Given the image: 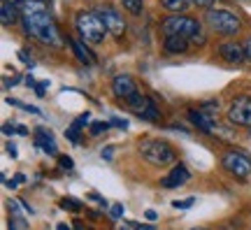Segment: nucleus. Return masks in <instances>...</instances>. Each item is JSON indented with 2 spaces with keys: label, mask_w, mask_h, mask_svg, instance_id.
<instances>
[{
  "label": "nucleus",
  "mask_w": 251,
  "mask_h": 230,
  "mask_svg": "<svg viewBox=\"0 0 251 230\" xmlns=\"http://www.w3.org/2000/svg\"><path fill=\"white\" fill-rule=\"evenodd\" d=\"M100 153H102V158H112V153H114V147H107V149H102L100 151Z\"/></svg>",
  "instance_id": "34"
},
{
  "label": "nucleus",
  "mask_w": 251,
  "mask_h": 230,
  "mask_svg": "<svg viewBox=\"0 0 251 230\" xmlns=\"http://www.w3.org/2000/svg\"><path fill=\"white\" fill-rule=\"evenodd\" d=\"M40 2H49V0H40Z\"/></svg>",
  "instance_id": "44"
},
{
  "label": "nucleus",
  "mask_w": 251,
  "mask_h": 230,
  "mask_svg": "<svg viewBox=\"0 0 251 230\" xmlns=\"http://www.w3.org/2000/svg\"><path fill=\"white\" fill-rule=\"evenodd\" d=\"M121 5H124L130 14H142L144 9V0H121Z\"/></svg>",
  "instance_id": "19"
},
{
  "label": "nucleus",
  "mask_w": 251,
  "mask_h": 230,
  "mask_svg": "<svg viewBox=\"0 0 251 230\" xmlns=\"http://www.w3.org/2000/svg\"><path fill=\"white\" fill-rule=\"evenodd\" d=\"M188 179H191V172H188L186 165L179 163V165H175V168L161 179V186H165V188H177V186L186 184Z\"/></svg>",
  "instance_id": "11"
},
{
  "label": "nucleus",
  "mask_w": 251,
  "mask_h": 230,
  "mask_svg": "<svg viewBox=\"0 0 251 230\" xmlns=\"http://www.w3.org/2000/svg\"><path fill=\"white\" fill-rule=\"evenodd\" d=\"M158 107L153 105V100L151 102H149V105H147V109H144L142 114H140V119H144V121H158Z\"/></svg>",
  "instance_id": "20"
},
{
  "label": "nucleus",
  "mask_w": 251,
  "mask_h": 230,
  "mask_svg": "<svg viewBox=\"0 0 251 230\" xmlns=\"http://www.w3.org/2000/svg\"><path fill=\"white\" fill-rule=\"evenodd\" d=\"M35 147L42 149L45 153H49V156H56V153H58L54 135H51V130H45V128H37L35 130Z\"/></svg>",
  "instance_id": "13"
},
{
  "label": "nucleus",
  "mask_w": 251,
  "mask_h": 230,
  "mask_svg": "<svg viewBox=\"0 0 251 230\" xmlns=\"http://www.w3.org/2000/svg\"><path fill=\"white\" fill-rule=\"evenodd\" d=\"M109 216H112V219H121V216H124V204H112Z\"/></svg>",
  "instance_id": "27"
},
{
  "label": "nucleus",
  "mask_w": 251,
  "mask_h": 230,
  "mask_svg": "<svg viewBox=\"0 0 251 230\" xmlns=\"http://www.w3.org/2000/svg\"><path fill=\"white\" fill-rule=\"evenodd\" d=\"M5 2H9L12 7H17L19 12H24V7H26V2H28V0H5Z\"/></svg>",
  "instance_id": "29"
},
{
  "label": "nucleus",
  "mask_w": 251,
  "mask_h": 230,
  "mask_svg": "<svg viewBox=\"0 0 251 230\" xmlns=\"http://www.w3.org/2000/svg\"><path fill=\"white\" fill-rule=\"evenodd\" d=\"M244 51H247V58L251 61V37L247 40V45H244Z\"/></svg>",
  "instance_id": "37"
},
{
  "label": "nucleus",
  "mask_w": 251,
  "mask_h": 230,
  "mask_svg": "<svg viewBox=\"0 0 251 230\" xmlns=\"http://www.w3.org/2000/svg\"><path fill=\"white\" fill-rule=\"evenodd\" d=\"M21 21H24L26 35L35 37L37 42H42L47 47H61V33L54 24V17L47 9V2L28 0L24 12H21Z\"/></svg>",
  "instance_id": "1"
},
{
  "label": "nucleus",
  "mask_w": 251,
  "mask_h": 230,
  "mask_svg": "<svg viewBox=\"0 0 251 230\" xmlns=\"http://www.w3.org/2000/svg\"><path fill=\"white\" fill-rule=\"evenodd\" d=\"M112 91H114L117 98L128 100V98H133L135 93H137V86H135V81L130 75H117L114 81H112Z\"/></svg>",
  "instance_id": "10"
},
{
  "label": "nucleus",
  "mask_w": 251,
  "mask_h": 230,
  "mask_svg": "<svg viewBox=\"0 0 251 230\" xmlns=\"http://www.w3.org/2000/svg\"><path fill=\"white\" fill-rule=\"evenodd\" d=\"M161 5L168 9V12H172V14H181V12H186V9L191 7L188 0H161Z\"/></svg>",
  "instance_id": "18"
},
{
  "label": "nucleus",
  "mask_w": 251,
  "mask_h": 230,
  "mask_svg": "<svg viewBox=\"0 0 251 230\" xmlns=\"http://www.w3.org/2000/svg\"><path fill=\"white\" fill-rule=\"evenodd\" d=\"M75 28H77L81 40L89 45H100L107 35V26L98 17V12H79L75 17Z\"/></svg>",
  "instance_id": "2"
},
{
  "label": "nucleus",
  "mask_w": 251,
  "mask_h": 230,
  "mask_svg": "<svg viewBox=\"0 0 251 230\" xmlns=\"http://www.w3.org/2000/svg\"><path fill=\"white\" fill-rule=\"evenodd\" d=\"M2 133H5V135H9V133L28 135V128H26V126H9V124H5V126H2Z\"/></svg>",
  "instance_id": "24"
},
{
  "label": "nucleus",
  "mask_w": 251,
  "mask_h": 230,
  "mask_svg": "<svg viewBox=\"0 0 251 230\" xmlns=\"http://www.w3.org/2000/svg\"><path fill=\"white\" fill-rule=\"evenodd\" d=\"M207 24L214 33H221V35H235L242 28L240 19L226 9H207Z\"/></svg>",
  "instance_id": "5"
},
{
  "label": "nucleus",
  "mask_w": 251,
  "mask_h": 230,
  "mask_svg": "<svg viewBox=\"0 0 251 230\" xmlns=\"http://www.w3.org/2000/svg\"><path fill=\"white\" fill-rule=\"evenodd\" d=\"M19 14H21V12H19L17 7H12L9 2L2 0V5H0V21H2V26H14Z\"/></svg>",
  "instance_id": "16"
},
{
  "label": "nucleus",
  "mask_w": 251,
  "mask_h": 230,
  "mask_svg": "<svg viewBox=\"0 0 251 230\" xmlns=\"http://www.w3.org/2000/svg\"><path fill=\"white\" fill-rule=\"evenodd\" d=\"M68 45L72 47V51H75V56H77V61H79L81 65H93V63H96V56L86 49V42H79V40H75V37H68Z\"/></svg>",
  "instance_id": "14"
},
{
  "label": "nucleus",
  "mask_w": 251,
  "mask_h": 230,
  "mask_svg": "<svg viewBox=\"0 0 251 230\" xmlns=\"http://www.w3.org/2000/svg\"><path fill=\"white\" fill-rule=\"evenodd\" d=\"M112 126H117V128H128V121H126V119H112Z\"/></svg>",
  "instance_id": "33"
},
{
  "label": "nucleus",
  "mask_w": 251,
  "mask_h": 230,
  "mask_svg": "<svg viewBox=\"0 0 251 230\" xmlns=\"http://www.w3.org/2000/svg\"><path fill=\"white\" fill-rule=\"evenodd\" d=\"M93 121H91V114L86 112V114H81L79 119H75V124H72V128H77V130H81V128H86V126H91Z\"/></svg>",
  "instance_id": "23"
},
{
  "label": "nucleus",
  "mask_w": 251,
  "mask_h": 230,
  "mask_svg": "<svg viewBox=\"0 0 251 230\" xmlns=\"http://www.w3.org/2000/svg\"><path fill=\"white\" fill-rule=\"evenodd\" d=\"M65 137H68V140L72 142V144H77V142H79V130H77V128H68V130H65Z\"/></svg>",
  "instance_id": "26"
},
{
  "label": "nucleus",
  "mask_w": 251,
  "mask_h": 230,
  "mask_svg": "<svg viewBox=\"0 0 251 230\" xmlns=\"http://www.w3.org/2000/svg\"><path fill=\"white\" fill-rule=\"evenodd\" d=\"M165 51L170 53H184L188 49V40L186 37H179V35H165Z\"/></svg>",
  "instance_id": "15"
},
{
  "label": "nucleus",
  "mask_w": 251,
  "mask_h": 230,
  "mask_svg": "<svg viewBox=\"0 0 251 230\" xmlns=\"http://www.w3.org/2000/svg\"><path fill=\"white\" fill-rule=\"evenodd\" d=\"M224 168L237 179H249L251 177V156L244 151H228L224 156Z\"/></svg>",
  "instance_id": "6"
},
{
  "label": "nucleus",
  "mask_w": 251,
  "mask_h": 230,
  "mask_svg": "<svg viewBox=\"0 0 251 230\" xmlns=\"http://www.w3.org/2000/svg\"><path fill=\"white\" fill-rule=\"evenodd\" d=\"M107 130H109V124H107V121H96V124H91L89 135H91V137H100V135L107 133Z\"/></svg>",
  "instance_id": "21"
},
{
  "label": "nucleus",
  "mask_w": 251,
  "mask_h": 230,
  "mask_svg": "<svg viewBox=\"0 0 251 230\" xmlns=\"http://www.w3.org/2000/svg\"><path fill=\"white\" fill-rule=\"evenodd\" d=\"M56 230H70V226H68V223H58V226H56Z\"/></svg>",
  "instance_id": "41"
},
{
  "label": "nucleus",
  "mask_w": 251,
  "mask_h": 230,
  "mask_svg": "<svg viewBox=\"0 0 251 230\" xmlns=\"http://www.w3.org/2000/svg\"><path fill=\"white\" fill-rule=\"evenodd\" d=\"M121 230H133V226H124V228H121Z\"/></svg>",
  "instance_id": "42"
},
{
  "label": "nucleus",
  "mask_w": 251,
  "mask_h": 230,
  "mask_svg": "<svg viewBox=\"0 0 251 230\" xmlns=\"http://www.w3.org/2000/svg\"><path fill=\"white\" fill-rule=\"evenodd\" d=\"M133 228H137V230H153V226H137V223H133Z\"/></svg>",
  "instance_id": "38"
},
{
  "label": "nucleus",
  "mask_w": 251,
  "mask_h": 230,
  "mask_svg": "<svg viewBox=\"0 0 251 230\" xmlns=\"http://www.w3.org/2000/svg\"><path fill=\"white\" fill-rule=\"evenodd\" d=\"M163 33L165 35H179L186 37L188 42L196 35H200V24L196 19L184 17V14H170L168 19H163Z\"/></svg>",
  "instance_id": "4"
},
{
  "label": "nucleus",
  "mask_w": 251,
  "mask_h": 230,
  "mask_svg": "<svg viewBox=\"0 0 251 230\" xmlns=\"http://www.w3.org/2000/svg\"><path fill=\"white\" fill-rule=\"evenodd\" d=\"M188 119H191V124L196 126V128H200V130H202V133H207V135H214L216 130H219L216 116L207 114V112H200V109H191V112H188Z\"/></svg>",
  "instance_id": "9"
},
{
  "label": "nucleus",
  "mask_w": 251,
  "mask_h": 230,
  "mask_svg": "<svg viewBox=\"0 0 251 230\" xmlns=\"http://www.w3.org/2000/svg\"><path fill=\"white\" fill-rule=\"evenodd\" d=\"M17 81H19V77H17V75H14V77H12V79H9V81H5V86H14Z\"/></svg>",
  "instance_id": "39"
},
{
  "label": "nucleus",
  "mask_w": 251,
  "mask_h": 230,
  "mask_svg": "<svg viewBox=\"0 0 251 230\" xmlns=\"http://www.w3.org/2000/svg\"><path fill=\"white\" fill-rule=\"evenodd\" d=\"M89 198H91V200H96V203H100L102 207H107V200H105L102 195H98V193H89Z\"/></svg>",
  "instance_id": "32"
},
{
  "label": "nucleus",
  "mask_w": 251,
  "mask_h": 230,
  "mask_svg": "<svg viewBox=\"0 0 251 230\" xmlns=\"http://www.w3.org/2000/svg\"><path fill=\"white\" fill-rule=\"evenodd\" d=\"M228 121L235 126H244V128H251V98L242 96L237 98L230 109H228Z\"/></svg>",
  "instance_id": "7"
},
{
  "label": "nucleus",
  "mask_w": 251,
  "mask_h": 230,
  "mask_svg": "<svg viewBox=\"0 0 251 230\" xmlns=\"http://www.w3.org/2000/svg\"><path fill=\"white\" fill-rule=\"evenodd\" d=\"M193 230H205V228H193Z\"/></svg>",
  "instance_id": "43"
},
{
  "label": "nucleus",
  "mask_w": 251,
  "mask_h": 230,
  "mask_svg": "<svg viewBox=\"0 0 251 230\" xmlns=\"http://www.w3.org/2000/svg\"><path fill=\"white\" fill-rule=\"evenodd\" d=\"M96 12H98V17L105 21V26H107V33H112L114 37H121V35H124L126 21H124V17L119 14L117 9L112 7V5H100Z\"/></svg>",
  "instance_id": "8"
},
{
  "label": "nucleus",
  "mask_w": 251,
  "mask_h": 230,
  "mask_svg": "<svg viewBox=\"0 0 251 230\" xmlns=\"http://www.w3.org/2000/svg\"><path fill=\"white\" fill-rule=\"evenodd\" d=\"M151 102V98H147V96H142V93H135L133 98H128L126 100V105L130 107L133 112H137V114H142L144 109H147V105Z\"/></svg>",
  "instance_id": "17"
},
{
  "label": "nucleus",
  "mask_w": 251,
  "mask_h": 230,
  "mask_svg": "<svg viewBox=\"0 0 251 230\" xmlns=\"http://www.w3.org/2000/svg\"><path fill=\"white\" fill-rule=\"evenodd\" d=\"M19 58H21L24 63H26V65H30V68H33V61L28 58V53H26V51H19Z\"/></svg>",
  "instance_id": "35"
},
{
  "label": "nucleus",
  "mask_w": 251,
  "mask_h": 230,
  "mask_svg": "<svg viewBox=\"0 0 251 230\" xmlns=\"http://www.w3.org/2000/svg\"><path fill=\"white\" fill-rule=\"evenodd\" d=\"M58 165H61L63 170H72V158H68V156H61V158H58Z\"/></svg>",
  "instance_id": "30"
},
{
  "label": "nucleus",
  "mask_w": 251,
  "mask_h": 230,
  "mask_svg": "<svg viewBox=\"0 0 251 230\" xmlns=\"http://www.w3.org/2000/svg\"><path fill=\"white\" fill-rule=\"evenodd\" d=\"M191 5H196V7H205V9H212L214 5V0H188Z\"/></svg>",
  "instance_id": "28"
},
{
  "label": "nucleus",
  "mask_w": 251,
  "mask_h": 230,
  "mask_svg": "<svg viewBox=\"0 0 251 230\" xmlns=\"http://www.w3.org/2000/svg\"><path fill=\"white\" fill-rule=\"evenodd\" d=\"M47 86H49V79H45L42 84H35V93L42 98V96H45V89H47Z\"/></svg>",
  "instance_id": "31"
},
{
  "label": "nucleus",
  "mask_w": 251,
  "mask_h": 230,
  "mask_svg": "<svg viewBox=\"0 0 251 230\" xmlns=\"http://www.w3.org/2000/svg\"><path fill=\"white\" fill-rule=\"evenodd\" d=\"M193 204H196V198H186V200H175L172 207H175V209H188V207H193Z\"/></svg>",
  "instance_id": "25"
},
{
  "label": "nucleus",
  "mask_w": 251,
  "mask_h": 230,
  "mask_svg": "<svg viewBox=\"0 0 251 230\" xmlns=\"http://www.w3.org/2000/svg\"><path fill=\"white\" fill-rule=\"evenodd\" d=\"M156 216H158V214L153 212V209H149V212H147V219H149V221H153V219H156Z\"/></svg>",
  "instance_id": "40"
},
{
  "label": "nucleus",
  "mask_w": 251,
  "mask_h": 230,
  "mask_svg": "<svg viewBox=\"0 0 251 230\" xmlns=\"http://www.w3.org/2000/svg\"><path fill=\"white\" fill-rule=\"evenodd\" d=\"M219 53H221V58L228 63H242L244 58H247L244 47H240L237 42H224V45L219 47Z\"/></svg>",
  "instance_id": "12"
},
{
  "label": "nucleus",
  "mask_w": 251,
  "mask_h": 230,
  "mask_svg": "<svg viewBox=\"0 0 251 230\" xmlns=\"http://www.w3.org/2000/svg\"><path fill=\"white\" fill-rule=\"evenodd\" d=\"M7 153L12 156V158H17V156H19V153H17V147H14V144H7Z\"/></svg>",
  "instance_id": "36"
},
{
  "label": "nucleus",
  "mask_w": 251,
  "mask_h": 230,
  "mask_svg": "<svg viewBox=\"0 0 251 230\" xmlns=\"http://www.w3.org/2000/svg\"><path fill=\"white\" fill-rule=\"evenodd\" d=\"M61 207L63 209H70V212H81V203L79 200H72V198H63Z\"/></svg>",
  "instance_id": "22"
},
{
  "label": "nucleus",
  "mask_w": 251,
  "mask_h": 230,
  "mask_svg": "<svg viewBox=\"0 0 251 230\" xmlns=\"http://www.w3.org/2000/svg\"><path fill=\"white\" fill-rule=\"evenodd\" d=\"M140 153H142L144 160H149V163L156 165V168H165V165L175 163V158H177L175 149H172L168 142H163V140H147V142H142V144H140Z\"/></svg>",
  "instance_id": "3"
}]
</instances>
